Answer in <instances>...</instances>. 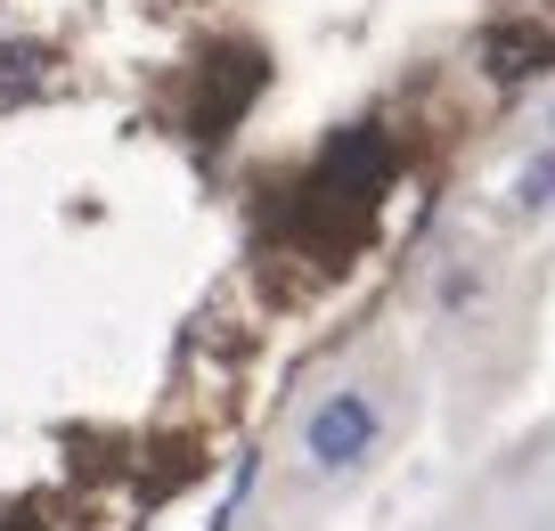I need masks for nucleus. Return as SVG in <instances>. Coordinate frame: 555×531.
<instances>
[{
	"label": "nucleus",
	"mask_w": 555,
	"mask_h": 531,
	"mask_svg": "<svg viewBox=\"0 0 555 531\" xmlns=\"http://www.w3.org/2000/svg\"><path fill=\"white\" fill-rule=\"evenodd\" d=\"M376 401L367 393H335V401H319L311 409V426H302V450H311V466H360L367 450H376Z\"/></svg>",
	"instance_id": "nucleus-1"
},
{
	"label": "nucleus",
	"mask_w": 555,
	"mask_h": 531,
	"mask_svg": "<svg viewBox=\"0 0 555 531\" xmlns=\"http://www.w3.org/2000/svg\"><path fill=\"white\" fill-rule=\"evenodd\" d=\"M384 172H392V139L360 123V131H344V139L327 148L319 180H327V189H344L351 205H376V197H384Z\"/></svg>",
	"instance_id": "nucleus-2"
},
{
	"label": "nucleus",
	"mask_w": 555,
	"mask_h": 531,
	"mask_svg": "<svg viewBox=\"0 0 555 531\" xmlns=\"http://www.w3.org/2000/svg\"><path fill=\"white\" fill-rule=\"evenodd\" d=\"M547 66H555V34H547V25L506 17V25H490V34H482V74L499 90L531 83V74H547Z\"/></svg>",
	"instance_id": "nucleus-3"
},
{
	"label": "nucleus",
	"mask_w": 555,
	"mask_h": 531,
	"mask_svg": "<svg viewBox=\"0 0 555 531\" xmlns=\"http://www.w3.org/2000/svg\"><path fill=\"white\" fill-rule=\"evenodd\" d=\"M261 74H270V66H261V58H254V50H229V58H221V66H212V90H205V106H196V131H205V139H221V131H229V123H237V115H245V106H254V90H261Z\"/></svg>",
	"instance_id": "nucleus-4"
},
{
	"label": "nucleus",
	"mask_w": 555,
	"mask_h": 531,
	"mask_svg": "<svg viewBox=\"0 0 555 531\" xmlns=\"http://www.w3.org/2000/svg\"><path fill=\"white\" fill-rule=\"evenodd\" d=\"M50 66H57L50 41H0V99H34L50 83Z\"/></svg>",
	"instance_id": "nucleus-5"
},
{
	"label": "nucleus",
	"mask_w": 555,
	"mask_h": 531,
	"mask_svg": "<svg viewBox=\"0 0 555 531\" xmlns=\"http://www.w3.org/2000/svg\"><path fill=\"white\" fill-rule=\"evenodd\" d=\"M547 189H555V155H539V164L522 172V205H539V197H547Z\"/></svg>",
	"instance_id": "nucleus-6"
},
{
	"label": "nucleus",
	"mask_w": 555,
	"mask_h": 531,
	"mask_svg": "<svg viewBox=\"0 0 555 531\" xmlns=\"http://www.w3.org/2000/svg\"><path fill=\"white\" fill-rule=\"evenodd\" d=\"M0 531H50V523H41V515H9Z\"/></svg>",
	"instance_id": "nucleus-7"
}]
</instances>
